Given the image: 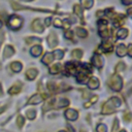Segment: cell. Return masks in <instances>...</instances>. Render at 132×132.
Listing matches in <instances>:
<instances>
[{"mask_svg": "<svg viewBox=\"0 0 132 132\" xmlns=\"http://www.w3.org/2000/svg\"><path fill=\"white\" fill-rule=\"evenodd\" d=\"M69 104V100L66 98H51L47 99V101L43 105V111H47L51 108H62L66 107Z\"/></svg>", "mask_w": 132, "mask_h": 132, "instance_id": "cell-1", "label": "cell"}, {"mask_svg": "<svg viewBox=\"0 0 132 132\" xmlns=\"http://www.w3.org/2000/svg\"><path fill=\"white\" fill-rule=\"evenodd\" d=\"M122 101L119 97H112L110 99H108L102 106V114H110L112 112L116 111V109L121 105Z\"/></svg>", "mask_w": 132, "mask_h": 132, "instance_id": "cell-2", "label": "cell"}, {"mask_svg": "<svg viewBox=\"0 0 132 132\" xmlns=\"http://www.w3.org/2000/svg\"><path fill=\"white\" fill-rule=\"evenodd\" d=\"M98 29L99 35L102 38H107L110 36V31L108 29V21L107 20H99L98 21Z\"/></svg>", "mask_w": 132, "mask_h": 132, "instance_id": "cell-3", "label": "cell"}, {"mask_svg": "<svg viewBox=\"0 0 132 132\" xmlns=\"http://www.w3.org/2000/svg\"><path fill=\"white\" fill-rule=\"evenodd\" d=\"M108 86L114 91H120L123 87V80L121 76L119 74H113L108 80Z\"/></svg>", "mask_w": 132, "mask_h": 132, "instance_id": "cell-4", "label": "cell"}, {"mask_svg": "<svg viewBox=\"0 0 132 132\" xmlns=\"http://www.w3.org/2000/svg\"><path fill=\"white\" fill-rule=\"evenodd\" d=\"M8 27L12 30H18L22 27V24H23V19L20 16V15H16V14H12L9 16L8 19Z\"/></svg>", "mask_w": 132, "mask_h": 132, "instance_id": "cell-5", "label": "cell"}, {"mask_svg": "<svg viewBox=\"0 0 132 132\" xmlns=\"http://www.w3.org/2000/svg\"><path fill=\"white\" fill-rule=\"evenodd\" d=\"M91 72H92V68L88 64H84L81 70L76 74V80L78 82H85Z\"/></svg>", "mask_w": 132, "mask_h": 132, "instance_id": "cell-6", "label": "cell"}, {"mask_svg": "<svg viewBox=\"0 0 132 132\" xmlns=\"http://www.w3.org/2000/svg\"><path fill=\"white\" fill-rule=\"evenodd\" d=\"M78 64L77 63H74V62H67L65 64V72L67 73V75H70V74H75L76 71H77V66Z\"/></svg>", "mask_w": 132, "mask_h": 132, "instance_id": "cell-7", "label": "cell"}, {"mask_svg": "<svg viewBox=\"0 0 132 132\" xmlns=\"http://www.w3.org/2000/svg\"><path fill=\"white\" fill-rule=\"evenodd\" d=\"M47 96H46V94H44V93H42V94H35V95H33L29 100H28V104H38V103H40L43 99H45Z\"/></svg>", "mask_w": 132, "mask_h": 132, "instance_id": "cell-8", "label": "cell"}, {"mask_svg": "<svg viewBox=\"0 0 132 132\" xmlns=\"http://www.w3.org/2000/svg\"><path fill=\"white\" fill-rule=\"evenodd\" d=\"M99 50H100V52H103V53H111L112 50H113L112 42L109 41V40H105V41H103V42L100 44Z\"/></svg>", "mask_w": 132, "mask_h": 132, "instance_id": "cell-9", "label": "cell"}, {"mask_svg": "<svg viewBox=\"0 0 132 132\" xmlns=\"http://www.w3.org/2000/svg\"><path fill=\"white\" fill-rule=\"evenodd\" d=\"M31 27H32V30H34L35 32H38V33H41V32H43V30H44V26L42 25L40 19L34 20Z\"/></svg>", "mask_w": 132, "mask_h": 132, "instance_id": "cell-10", "label": "cell"}, {"mask_svg": "<svg viewBox=\"0 0 132 132\" xmlns=\"http://www.w3.org/2000/svg\"><path fill=\"white\" fill-rule=\"evenodd\" d=\"M124 23H125V15L124 14L119 13V14L113 15V18H112V24H113L114 27H120Z\"/></svg>", "mask_w": 132, "mask_h": 132, "instance_id": "cell-11", "label": "cell"}, {"mask_svg": "<svg viewBox=\"0 0 132 132\" xmlns=\"http://www.w3.org/2000/svg\"><path fill=\"white\" fill-rule=\"evenodd\" d=\"M65 117L67 120L69 121H74L78 118V112L75 110V109H72V108H69L65 111Z\"/></svg>", "mask_w": 132, "mask_h": 132, "instance_id": "cell-12", "label": "cell"}, {"mask_svg": "<svg viewBox=\"0 0 132 132\" xmlns=\"http://www.w3.org/2000/svg\"><path fill=\"white\" fill-rule=\"evenodd\" d=\"M47 42H48V45L50 47H55L57 44H58V37L56 35L55 32H52L50 33V35L47 36Z\"/></svg>", "mask_w": 132, "mask_h": 132, "instance_id": "cell-13", "label": "cell"}, {"mask_svg": "<svg viewBox=\"0 0 132 132\" xmlns=\"http://www.w3.org/2000/svg\"><path fill=\"white\" fill-rule=\"evenodd\" d=\"M92 63H93V65L96 66L97 68H101V67L103 66V60H102V58L100 57V55H98V54H95V55L93 56V58H92Z\"/></svg>", "mask_w": 132, "mask_h": 132, "instance_id": "cell-14", "label": "cell"}, {"mask_svg": "<svg viewBox=\"0 0 132 132\" xmlns=\"http://www.w3.org/2000/svg\"><path fill=\"white\" fill-rule=\"evenodd\" d=\"M88 87L91 89V90H95V89H97L98 87H99V80H98V78L97 77H91L90 79H89V82H88Z\"/></svg>", "mask_w": 132, "mask_h": 132, "instance_id": "cell-15", "label": "cell"}, {"mask_svg": "<svg viewBox=\"0 0 132 132\" xmlns=\"http://www.w3.org/2000/svg\"><path fill=\"white\" fill-rule=\"evenodd\" d=\"M127 54V47L125 46V44L121 43L117 46V55L119 57H124Z\"/></svg>", "mask_w": 132, "mask_h": 132, "instance_id": "cell-16", "label": "cell"}, {"mask_svg": "<svg viewBox=\"0 0 132 132\" xmlns=\"http://www.w3.org/2000/svg\"><path fill=\"white\" fill-rule=\"evenodd\" d=\"M13 54H14V50H13V47L11 45H6L4 47V51H3V57L4 58H9Z\"/></svg>", "mask_w": 132, "mask_h": 132, "instance_id": "cell-17", "label": "cell"}, {"mask_svg": "<svg viewBox=\"0 0 132 132\" xmlns=\"http://www.w3.org/2000/svg\"><path fill=\"white\" fill-rule=\"evenodd\" d=\"M53 60H54V55H53V53H46L44 56H43V58H42V63L43 64H45V65H50L52 62H53Z\"/></svg>", "mask_w": 132, "mask_h": 132, "instance_id": "cell-18", "label": "cell"}, {"mask_svg": "<svg viewBox=\"0 0 132 132\" xmlns=\"http://www.w3.org/2000/svg\"><path fill=\"white\" fill-rule=\"evenodd\" d=\"M37 70L35 69V68H30V69H28L27 71H26V76H27V78L28 79H30V80H33L36 76H37Z\"/></svg>", "mask_w": 132, "mask_h": 132, "instance_id": "cell-19", "label": "cell"}, {"mask_svg": "<svg viewBox=\"0 0 132 132\" xmlns=\"http://www.w3.org/2000/svg\"><path fill=\"white\" fill-rule=\"evenodd\" d=\"M30 53H31V55H32L33 57H38V56H40L41 53H42V47H41L40 45H34V46L31 48Z\"/></svg>", "mask_w": 132, "mask_h": 132, "instance_id": "cell-20", "label": "cell"}, {"mask_svg": "<svg viewBox=\"0 0 132 132\" xmlns=\"http://www.w3.org/2000/svg\"><path fill=\"white\" fill-rule=\"evenodd\" d=\"M75 33L77 34V36L81 37V38H85L88 36V31L86 29H84L82 27H77L75 28Z\"/></svg>", "mask_w": 132, "mask_h": 132, "instance_id": "cell-21", "label": "cell"}, {"mask_svg": "<svg viewBox=\"0 0 132 132\" xmlns=\"http://www.w3.org/2000/svg\"><path fill=\"white\" fill-rule=\"evenodd\" d=\"M21 89H22V85H21V84H15V85H13V86L9 89L8 93L11 94V95H14V94H18V93L21 91Z\"/></svg>", "mask_w": 132, "mask_h": 132, "instance_id": "cell-22", "label": "cell"}, {"mask_svg": "<svg viewBox=\"0 0 132 132\" xmlns=\"http://www.w3.org/2000/svg\"><path fill=\"white\" fill-rule=\"evenodd\" d=\"M128 36V30L126 28H122L117 32V37L120 39H124Z\"/></svg>", "mask_w": 132, "mask_h": 132, "instance_id": "cell-23", "label": "cell"}, {"mask_svg": "<svg viewBox=\"0 0 132 132\" xmlns=\"http://www.w3.org/2000/svg\"><path fill=\"white\" fill-rule=\"evenodd\" d=\"M10 67H11V70L14 71V72H20V71L22 70V68H23L22 63H20V62H18V61L12 62L11 65H10Z\"/></svg>", "mask_w": 132, "mask_h": 132, "instance_id": "cell-24", "label": "cell"}, {"mask_svg": "<svg viewBox=\"0 0 132 132\" xmlns=\"http://www.w3.org/2000/svg\"><path fill=\"white\" fill-rule=\"evenodd\" d=\"M73 11H74V13H75L77 16H79V18H82V16H84L82 7H81L80 5H78V4H75V5L73 6Z\"/></svg>", "mask_w": 132, "mask_h": 132, "instance_id": "cell-25", "label": "cell"}, {"mask_svg": "<svg viewBox=\"0 0 132 132\" xmlns=\"http://www.w3.org/2000/svg\"><path fill=\"white\" fill-rule=\"evenodd\" d=\"M61 68H62L61 64H54L53 66H51L50 72H51L52 74H56V73H58V72L61 71Z\"/></svg>", "mask_w": 132, "mask_h": 132, "instance_id": "cell-26", "label": "cell"}, {"mask_svg": "<svg viewBox=\"0 0 132 132\" xmlns=\"http://www.w3.org/2000/svg\"><path fill=\"white\" fill-rule=\"evenodd\" d=\"M80 3H81V6H82L84 8L89 9V8H91V7L93 6L94 0H80Z\"/></svg>", "mask_w": 132, "mask_h": 132, "instance_id": "cell-27", "label": "cell"}, {"mask_svg": "<svg viewBox=\"0 0 132 132\" xmlns=\"http://www.w3.org/2000/svg\"><path fill=\"white\" fill-rule=\"evenodd\" d=\"M82 51L81 50H79V48H76V50H73L72 51V53H71V55H72V57L73 58H75V59H80L81 57H82Z\"/></svg>", "mask_w": 132, "mask_h": 132, "instance_id": "cell-28", "label": "cell"}, {"mask_svg": "<svg viewBox=\"0 0 132 132\" xmlns=\"http://www.w3.org/2000/svg\"><path fill=\"white\" fill-rule=\"evenodd\" d=\"M53 55H54V59H59V60H61V59L63 58V56H64V52H63L62 50H56V51L53 53Z\"/></svg>", "mask_w": 132, "mask_h": 132, "instance_id": "cell-29", "label": "cell"}, {"mask_svg": "<svg viewBox=\"0 0 132 132\" xmlns=\"http://www.w3.org/2000/svg\"><path fill=\"white\" fill-rule=\"evenodd\" d=\"M47 89L54 93V92H57V84H55L54 81H48L47 82Z\"/></svg>", "mask_w": 132, "mask_h": 132, "instance_id": "cell-30", "label": "cell"}, {"mask_svg": "<svg viewBox=\"0 0 132 132\" xmlns=\"http://www.w3.org/2000/svg\"><path fill=\"white\" fill-rule=\"evenodd\" d=\"M41 39L38 38V37H27L26 38V42L31 44V43H34V42H40Z\"/></svg>", "mask_w": 132, "mask_h": 132, "instance_id": "cell-31", "label": "cell"}, {"mask_svg": "<svg viewBox=\"0 0 132 132\" xmlns=\"http://www.w3.org/2000/svg\"><path fill=\"white\" fill-rule=\"evenodd\" d=\"M97 99H98V96H93V97L91 98V100H90L89 102H87V103H85V105H84V106H85L86 108H88L89 106H91L92 104H94L95 102H97Z\"/></svg>", "mask_w": 132, "mask_h": 132, "instance_id": "cell-32", "label": "cell"}, {"mask_svg": "<svg viewBox=\"0 0 132 132\" xmlns=\"http://www.w3.org/2000/svg\"><path fill=\"white\" fill-rule=\"evenodd\" d=\"M103 13H104V14H106L107 16H109V18H113V15H114L113 9H112L111 7H109V8H106V9L103 11Z\"/></svg>", "mask_w": 132, "mask_h": 132, "instance_id": "cell-33", "label": "cell"}, {"mask_svg": "<svg viewBox=\"0 0 132 132\" xmlns=\"http://www.w3.org/2000/svg\"><path fill=\"white\" fill-rule=\"evenodd\" d=\"M35 116H36V111H35L34 109H29V110L27 111V117H28L29 120L35 119Z\"/></svg>", "mask_w": 132, "mask_h": 132, "instance_id": "cell-34", "label": "cell"}, {"mask_svg": "<svg viewBox=\"0 0 132 132\" xmlns=\"http://www.w3.org/2000/svg\"><path fill=\"white\" fill-rule=\"evenodd\" d=\"M24 123H25V119H24V117H23V116H19L18 119H16L18 127H19V128H22L23 125H24Z\"/></svg>", "mask_w": 132, "mask_h": 132, "instance_id": "cell-35", "label": "cell"}, {"mask_svg": "<svg viewBox=\"0 0 132 132\" xmlns=\"http://www.w3.org/2000/svg\"><path fill=\"white\" fill-rule=\"evenodd\" d=\"M107 131V128L104 124H99L97 126V132H106Z\"/></svg>", "mask_w": 132, "mask_h": 132, "instance_id": "cell-36", "label": "cell"}, {"mask_svg": "<svg viewBox=\"0 0 132 132\" xmlns=\"http://www.w3.org/2000/svg\"><path fill=\"white\" fill-rule=\"evenodd\" d=\"M124 69H125V64H124L123 62L118 63V65L116 66V71H117V72H119V71H123Z\"/></svg>", "mask_w": 132, "mask_h": 132, "instance_id": "cell-37", "label": "cell"}, {"mask_svg": "<svg viewBox=\"0 0 132 132\" xmlns=\"http://www.w3.org/2000/svg\"><path fill=\"white\" fill-rule=\"evenodd\" d=\"M123 118H124V120H125L126 122H130V121H131V119H132V114H131V112H130V111H126V112L124 113Z\"/></svg>", "mask_w": 132, "mask_h": 132, "instance_id": "cell-38", "label": "cell"}, {"mask_svg": "<svg viewBox=\"0 0 132 132\" xmlns=\"http://www.w3.org/2000/svg\"><path fill=\"white\" fill-rule=\"evenodd\" d=\"M118 130H119V121H118V119H114L111 132H118Z\"/></svg>", "mask_w": 132, "mask_h": 132, "instance_id": "cell-39", "label": "cell"}, {"mask_svg": "<svg viewBox=\"0 0 132 132\" xmlns=\"http://www.w3.org/2000/svg\"><path fill=\"white\" fill-rule=\"evenodd\" d=\"M73 32L71 31V30H67V31H65V37L67 38V39H72L73 38Z\"/></svg>", "mask_w": 132, "mask_h": 132, "instance_id": "cell-40", "label": "cell"}, {"mask_svg": "<svg viewBox=\"0 0 132 132\" xmlns=\"http://www.w3.org/2000/svg\"><path fill=\"white\" fill-rule=\"evenodd\" d=\"M54 25H55V27H57V28H61V27H62V21H61L60 19H55Z\"/></svg>", "mask_w": 132, "mask_h": 132, "instance_id": "cell-41", "label": "cell"}, {"mask_svg": "<svg viewBox=\"0 0 132 132\" xmlns=\"http://www.w3.org/2000/svg\"><path fill=\"white\" fill-rule=\"evenodd\" d=\"M127 53H128V55L132 58V43H130L129 45H128V48H127Z\"/></svg>", "mask_w": 132, "mask_h": 132, "instance_id": "cell-42", "label": "cell"}, {"mask_svg": "<svg viewBox=\"0 0 132 132\" xmlns=\"http://www.w3.org/2000/svg\"><path fill=\"white\" fill-rule=\"evenodd\" d=\"M122 2H123L124 5H130V4H132V0H122Z\"/></svg>", "mask_w": 132, "mask_h": 132, "instance_id": "cell-43", "label": "cell"}, {"mask_svg": "<svg viewBox=\"0 0 132 132\" xmlns=\"http://www.w3.org/2000/svg\"><path fill=\"white\" fill-rule=\"evenodd\" d=\"M51 22H52V19L51 18H46L45 19V26H50L51 25Z\"/></svg>", "mask_w": 132, "mask_h": 132, "instance_id": "cell-44", "label": "cell"}, {"mask_svg": "<svg viewBox=\"0 0 132 132\" xmlns=\"http://www.w3.org/2000/svg\"><path fill=\"white\" fill-rule=\"evenodd\" d=\"M127 12H128V14H129V15H130V16H132V8H129V9H128V11H127Z\"/></svg>", "mask_w": 132, "mask_h": 132, "instance_id": "cell-45", "label": "cell"}, {"mask_svg": "<svg viewBox=\"0 0 132 132\" xmlns=\"http://www.w3.org/2000/svg\"><path fill=\"white\" fill-rule=\"evenodd\" d=\"M2 39H3V34L0 32V44H1V41H2Z\"/></svg>", "mask_w": 132, "mask_h": 132, "instance_id": "cell-46", "label": "cell"}, {"mask_svg": "<svg viewBox=\"0 0 132 132\" xmlns=\"http://www.w3.org/2000/svg\"><path fill=\"white\" fill-rule=\"evenodd\" d=\"M3 95V92H2V88H1V84H0V96Z\"/></svg>", "mask_w": 132, "mask_h": 132, "instance_id": "cell-47", "label": "cell"}, {"mask_svg": "<svg viewBox=\"0 0 132 132\" xmlns=\"http://www.w3.org/2000/svg\"><path fill=\"white\" fill-rule=\"evenodd\" d=\"M2 25H3V23H2V21H1V20H0V28H1V27H2Z\"/></svg>", "mask_w": 132, "mask_h": 132, "instance_id": "cell-48", "label": "cell"}, {"mask_svg": "<svg viewBox=\"0 0 132 132\" xmlns=\"http://www.w3.org/2000/svg\"><path fill=\"white\" fill-rule=\"evenodd\" d=\"M80 132H87V131H86V130H81Z\"/></svg>", "mask_w": 132, "mask_h": 132, "instance_id": "cell-49", "label": "cell"}, {"mask_svg": "<svg viewBox=\"0 0 132 132\" xmlns=\"http://www.w3.org/2000/svg\"><path fill=\"white\" fill-rule=\"evenodd\" d=\"M121 132H126V130H122V131H121Z\"/></svg>", "mask_w": 132, "mask_h": 132, "instance_id": "cell-50", "label": "cell"}, {"mask_svg": "<svg viewBox=\"0 0 132 132\" xmlns=\"http://www.w3.org/2000/svg\"><path fill=\"white\" fill-rule=\"evenodd\" d=\"M25 1H33V0H25Z\"/></svg>", "mask_w": 132, "mask_h": 132, "instance_id": "cell-51", "label": "cell"}, {"mask_svg": "<svg viewBox=\"0 0 132 132\" xmlns=\"http://www.w3.org/2000/svg\"><path fill=\"white\" fill-rule=\"evenodd\" d=\"M59 132H66V131H63V130H62V131H59Z\"/></svg>", "mask_w": 132, "mask_h": 132, "instance_id": "cell-52", "label": "cell"}, {"mask_svg": "<svg viewBox=\"0 0 132 132\" xmlns=\"http://www.w3.org/2000/svg\"><path fill=\"white\" fill-rule=\"evenodd\" d=\"M131 91H132V88H131Z\"/></svg>", "mask_w": 132, "mask_h": 132, "instance_id": "cell-53", "label": "cell"}]
</instances>
